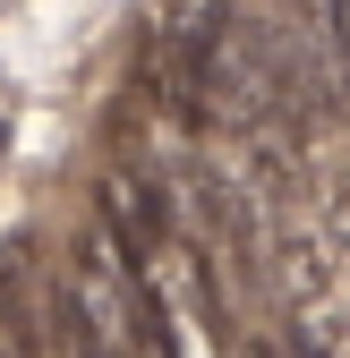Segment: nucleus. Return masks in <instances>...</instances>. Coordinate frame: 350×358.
Wrapping results in <instances>:
<instances>
[{
  "label": "nucleus",
  "mask_w": 350,
  "mask_h": 358,
  "mask_svg": "<svg viewBox=\"0 0 350 358\" xmlns=\"http://www.w3.org/2000/svg\"><path fill=\"white\" fill-rule=\"evenodd\" d=\"M316 34H325V52L350 69V0H316Z\"/></svg>",
  "instance_id": "obj_1"
}]
</instances>
